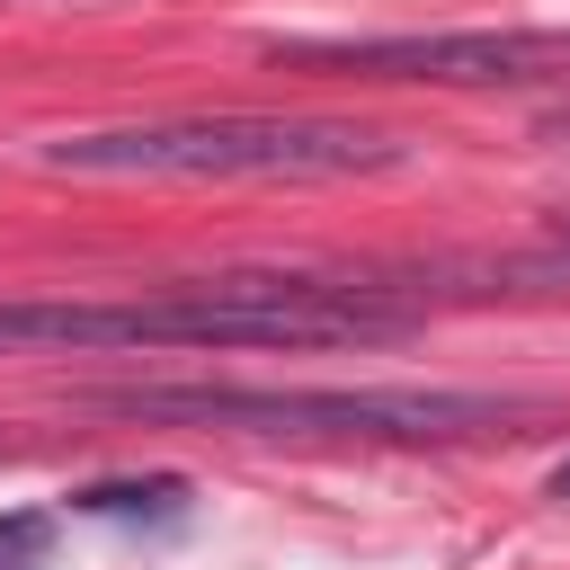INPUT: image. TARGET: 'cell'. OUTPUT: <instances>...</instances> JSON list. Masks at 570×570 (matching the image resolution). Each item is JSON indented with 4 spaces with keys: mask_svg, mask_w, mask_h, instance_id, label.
Here are the masks:
<instances>
[{
    "mask_svg": "<svg viewBox=\"0 0 570 570\" xmlns=\"http://www.w3.org/2000/svg\"><path fill=\"white\" fill-rule=\"evenodd\" d=\"M543 490H552V499H570V454L552 463V481H543Z\"/></svg>",
    "mask_w": 570,
    "mask_h": 570,
    "instance_id": "cell-7",
    "label": "cell"
},
{
    "mask_svg": "<svg viewBox=\"0 0 570 570\" xmlns=\"http://www.w3.org/2000/svg\"><path fill=\"white\" fill-rule=\"evenodd\" d=\"M178 499H187V481H89L80 490L89 517H142V508H178Z\"/></svg>",
    "mask_w": 570,
    "mask_h": 570,
    "instance_id": "cell-5",
    "label": "cell"
},
{
    "mask_svg": "<svg viewBox=\"0 0 570 570\" xmlns=\"http://www.w3.org/2000/svg\"><path fill=\"white\" fill-rule=\"evenodd\" d=\"M419 303L392 285H321V276H196L116 303H0V356H98V347H347L401 338Z\"/></svg>",
    "mask_w": 570,
    "mask_h": 570,
    "instance_id": "cell-1",
    "label": "cell"
},
{
    "mask_svg": "<svg viewBox=\"0 0 570 570\" xmlns=\"http://www.w3.org/2000/svg\"><path fill=\"white\" fill-rule=\"evenodd\" d=\"M98 401L125 419H187V428H249V436H392V445L481 436L525 410L499 392H249V383H142Z\"/></svg>",
    "mask_w": 570,
    "mask_h": 570,
    "instance_id": "cell-3",
    "label": "cell"
},
{
    "mask_svg": "<svg viewBox=\"0 0 570 570\" xmlns=\"http://www.w3.org/2000/svg\"><path fill=\"white\" fill-rule=\"evenodd\" d=\"M543 142H570V107H561V116H543Z\"/></svg>",
    "mask_w": 570,
    "mask_h": 570,
    "instance_id": "cell-8",
    "label": "cell"
},
{
    "mask_svg": "<svg viewBox=\"0 0 570 570\" xmlns=\"http://www.w3.org/2000/svg\"><path fill=\"white\" fill-rule=\"evenodd\" d=\"M561 240H570V223H561Z\"/></svg>",
    "mask_w": 570,
    "mask_h": 570,
    "instance_id": "cell-9",
    "label": "cell"
},
{
    "mask_svg": "<svg viewBox=\"0 0 570 570\" xmlns=\"http://www.w3.org/2000/svg\"><path fill=\"white\" fill-rule=\"evenodd\" d=\"M62 178H374L401 169L410 142L356 116H267V107H223V116H151V125H98V134H53L36 151Z\"/></svg>",
    "mask_w": 570,
    "mask_h": 570,
    "instance_id": "cell-2",
    "label": "cell"
},
{
    "mask_svg": "<svg viewBox=\"0 0 570 570\" xmlns=\"http://www.w3.org/2000/svg\"><path fill=\"white\" fill-rule=\"evenodd\" d=\"M45 552V517H9L0 525V561H36Z\"/></svg>",
    "mask_w": 570,
    "mask_h": 570,
    "instance_id": "cell-6",
    "label": "cell"
},
{
    "mask_svg": "<svg viewBox=\"0 0 570 570\" xmlns=\"http://www.w3.org/2000/svg\"><path fill=\"white\" fill-rule=\"evenodd\" d=\"M294 71H365L428 89H570V27H472V36H356V45H276Z\"/></svg>",
    "mask_w": 570,
    "mask_h": 570,
    "instance_id": "cell-4",
    "label": "cell"
}]
</instances>
